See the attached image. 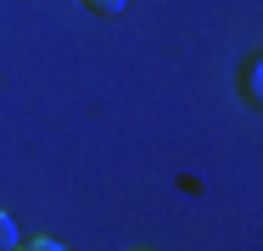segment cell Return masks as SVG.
<instances>
[{"instance_id":"1","label":"cell","mask_w":263,"mask_h":251,"mask_svg":"<svg viewBox=\"0 0 263 251\" xmlns=\"http://www.w3.org/2000/svg\"><path fill=\"white\" fill-rule=\"evenodd\" d=\"M23 246V235H17V218L11 212H0V251H17Z\"/></svg>"},{"instance_id":"2","label":"cell","mask_w":263,"mask_h":251,"mask_svg":"<svg viewBox=\"0 0 263 251\" xmlns=\"http://www.w3.org/2000/svg\"><path fill=\"white\" fill-rule=\"evenodd\" d=\"M241 95L258 100V61H247V67H241Z\"/></svg>"},{"instance_id":"3","label":"cell","mask_w":263,"mask_h":251,"mask_svg":"<svg viewBox=\"0 0 263 251\" xmlns=\"http://www.w3.org/2000/svg\"><path fill=\"white\" fill-rule=\"evenodd\" d=\"M17 251H67V246H56L51 235H40V240H28V246H17Z\"/></svg>"},{"instance_id":"4","label":"cell","mask_w":263,"mask_h":251,"mask_svg":"<svg viewBox=\"0 0 263 251\" xmlns=\"http://www.w3.org/2000/svg\"><path fill=\"white\" fill-rule=\"evenodd\" d=\"M84 6H96V11H106V17H112V11H123V0H84Z\"/></svg>"}]
</instances>
